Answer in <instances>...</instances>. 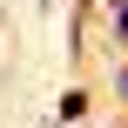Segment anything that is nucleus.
<instances>
[{
  "mask_svg": "<svg viewBox=\"0 0 128 128\" xmlns=\"http://www.w3.org/2000/svg\"><path fill=\"white\" fill-rule=\"evenodd\" d=\"M88 122V88H61V101H54V128H81Z\"/></svg>",
  "mask_w": 128,
  "mask_h": 128,
  "instance_id": "1",
  "label": "nucleus"
},
{
  "mask_svg": "<svg viewBox=\"0 0 128 128\" xmlns=\"http://www.w3.org/2000/svg\"><path fill=\"white\" fill-rule=\"evenodd\" d=\"M101 14H108V40H115V54H128V0H101Z\"/></svg>",
  "mask_w": 128,
  "mask_h": 128,
  "instance_id": "2",
  "label": "nucleus"
},
{
  "mask_svg": "<svg viewBox=\"0 0 128 128\" xmlns=\"http://www.w3.org/2000/svg\"><path fill=\"white\" fill-rule=\"evenodd\" d=\"M108 88H115V101H122V108H128V54H122V61H115V68H108Z\"/></svg>",
  "mask_w": 128,
  "mask_h": 128,
  "instance_id": "3",
  "label": "nucleus"
},
{
  "mask_svg": "<svg viewBox=\"0 0 128 128\" xmlns=\"http://www.w3.org/2000/svg\"><path fill=\"white\" fill-rule=\"evenodd\" d=\"M122 128H128V115H122Z\"/></svg>",
  "mask_w": 128,
  "mask_h": 128,
  "instance_id": "4",
  "label": "nucleus"
}]
</instances>
